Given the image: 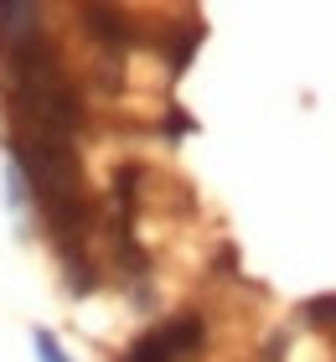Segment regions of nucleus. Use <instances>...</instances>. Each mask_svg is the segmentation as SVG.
Segmentation results:
<instances>
[{
	"label": "nucleus",
	"mask_w": 336,
	"mask_h": 362,
	"mask_svg": "<svg viewBox=\"0 0 336 362\" xmlns=\"http://www.w3.org/2000/svg\"><path fill=\"white\" fill-rule=\"evenodd\" d=\"M37 31V6H0V37L6 42H21Z\"/></svg>",
	"instance_id": "obj_3"
},
{
	"label": "nucleus",
	"mask_w": 336,
	"mask_h": 362,
	"mask_svg": "<svg viewBox=\"0 0 336 362\" xmlns=\"http://www.w3.org/2000/svg\"><path fill=\"white\" fill-rule=\"evenodd\" d=\"M37 362H73V357L57 347V337H52V332H37Z\"/></svg>",
	"instance_id": "obj_4"
},
{
	"label": "nucleus",
	"mask_w": 336,
	"mask_h": 362,
	"mask_svg": "<svg viewBox=\"0 0 336 362\" xmlns=\"http://www.w3.org/2000/svg\"><path fill=\"white\" fill-rule=\"evenodd\" d=\"M202 341V321L197 316H171L166 326L145 332L140 341L129 347V362H181L187 352H197Z\"/></svg>",
	"instance_id": "obj_2"
},
{
	"label": "nucleus",
	"mask_w": 336,
	"mask_h": 362,
	"mask_svg": "<svg viewBox=\"0 0 336 362\" xmlns=\"http://www.w3.org/2000/svg\"><path fill=\"white\" fill-rule=\"evenodd\" d=\"M11 52V88H16V109H21V124L16 129H37V135H73L83 109L78 93L67 83L62 62L52 52V42L42 31H31L21 42H6Z\"/></svg>",
	"instance_id": "obj_1"
},
{
	"label": "nucleus",
	"mask_w": 336,
	"mask_h": 362,
	"mask_svg": "<svg viewBox=\"0 0 336 362\" xmlns=\"http://www.w3.org/2000/svg\"><path fill=\"white\" fill-rule=\"evenodd\" d=\"M311 321H336V295H321V300H311Z\"/></svg>",
	"instance_id": "obj_5"
}]
</instances>
